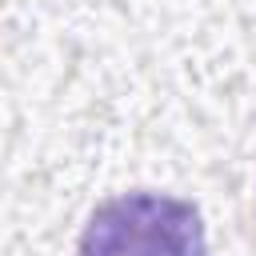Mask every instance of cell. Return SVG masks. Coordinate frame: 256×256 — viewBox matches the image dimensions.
<instances>
[{
    "instance_id": "cell-1",
    "label": "cell",
    "mask_w": 256,
    "mask_h": 256,
    "mask_svg": "<svg viewBox=\"0 0 256 256\" xmlns=\"http://www.w3.org/2000/svg\"><path fill=\"white\" fill-rule=\"evenodd\" d=\"M80 256H208V240L192 204L160 192H128L88 216Z\"/></svg>"
}]
</instances>
